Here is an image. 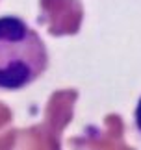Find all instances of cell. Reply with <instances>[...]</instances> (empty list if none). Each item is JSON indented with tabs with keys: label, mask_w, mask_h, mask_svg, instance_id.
Listing matches in <instances>:
<instances>
[{
	"label": "cell",
	"mask_w": 141,
	"mask_h": 150,
	"mask_svg": "<svg viewBox=\"0 0 141 150\" xmlns=\"http://www.w3.org/2000/svg\"><path fill=\"white\" fill-rule=\"evenodd\" d=\"M46 67V48L19 17H0V89H22Z\"/></svg>",
	"instance_id": "cell-1"
},
{
	"label": "cell",
	"mask_w": 141,
	"mask_h": 150,
	"mask_svg": "<svg viewBox=\"0 0 141 150\" xmlns=\"http://www.w3.org/2000/svg\"><path fill=\"white\" fill-rule=\"evenodd\" d=\"M136 128L139 132V135H141V100L137 104V109H136Z\"/></svg>",
	"instance_id": "cell-2"
}]
</instances>
